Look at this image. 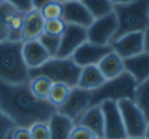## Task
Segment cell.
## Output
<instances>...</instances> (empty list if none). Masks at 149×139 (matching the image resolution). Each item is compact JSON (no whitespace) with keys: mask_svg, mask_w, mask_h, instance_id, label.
Here are the masks:
<instances>
[{"mask_svg":"<svg viewBox=\"0 0 149 139\" xmlns=\"http://www.w3.org/2000/svg\"><path fill=\"white\" fill-rule=\"evenodd\" d=\"M0 109L15 127L29 128L36 122H47L57 111L49 100L35 98L28 84H0Z\"/></svg>","mask_w":149,"mask_h":139,"instance_id":"6da1fadb","label":"cell"},{"mask_svg":"<svg viewBox=\"0 0 149 139\" xmlns=\"http://www.w3.org/2000/svg\"><path fill=\"white\" fill-rule=\"evenodd\" d=\"M29 82V68L22 59V42H0V84L21 85Z\"/></svg>","mask_w":149,"mask_h":139,"instance_id":"7a4b0ae2","label":"cell"},{"mask_svg":"<svg viewBox=\"0 0 149 139\" xmlns=\"http://www.w3.org/2000/svg\"><path fill=\"white\" fill-rule=\"evenodd\" d=\"M113 13L117 18V31L113 40L131 32H143L149 27V0H132L114 4Z\"/></svg>","mask_w":149,"mask_h":139,"instance_id":"3957f363","label":"cell"},{"mask_svg":"<svg viewBox=\"0 0 149 139\" xmlns=\"http://www.w3.org/2000/svg\"><path fill=\"white\" fill-rule=\"evenodd\" d=\"M136 82L127 71L116 78L106 80L102 85L91 91V106H97L104 100L118 102L123 99L134 100Z\"/></svg>","mask_w":149,"mask_h":139,"instance_id":"277c9868","label":"cell"},{"mask_svg":"<svg viewBox=\"0 0 149 139\" xmlns=\"http://www.w3.org/2000/svg\"><path fill=\"white\" fill-rule=\"evenodd\" d=\"M81 73V67H78L71 57L67 59H57L50 57L40 67L29 70V78L36 75H45L52 82H61L70 88L77 86L78 77Z\"/></svg>","mask_w":149,"mask_h":139,"instance_id":"5b68a950","label":"cell"},{"mask_svg":"<svg viewBox=\"0 0 149 139\" xmlns=\"http://www.w3.org/2000/svg\"><path fill=\"white\" fill-rule=\"evenodd\" d=\"M127 136H143L148 118L134 100L123 99L117 102Z\"/></svg>","mask_w":149,"mask_h":139,"instance_id":"8992f818","label":"cell"},{"mask_svg":"<svg viewBox=\"0 0 149 139\" xmlns=\"http://www.w3.org/2000/svg\"><path fill=\"white\" fill-rule=\"evenodd\" d=\"M117 31V18L116 14L111 11L110 14L93 20L89 27L86 28V36L88 42L100 45V46H107L110 45Z\"/></svg>","mask_w":149,"mask_h":139,"instance_id":"52a82bcc","label":"cell"},{"mask_svg":"<svg viewBox=\"0 0 149 139\" xmlns=\"http://www.w3.org/2000/svg\"><path fill=\"white\" fill-rule=\"evenodd\" d=\"M89 106H91V91L74 86L71 88V92L65 102L60 107H57V113L75 122Z\"/></svg>","mask_w":149,"mask_h":139,"instance_id":"ba28073f","label":"cell"},{"mask_svg":"<svg viewBox=\"0 0 149 139\" xmlns=\"http://www.w3.org/2000/svg\"><path fill=\"white\" fill-rule=\"evenodd\" d=\"M100 109L103 113V124H104V139H125V128L123 120L120 115V110L117 102L104 100L100 103Z\"/></svg>","mask_w":149,"mask_h":139,"instance_id":"9c48e42d","label":"cell"},{"mask_svg":"<svg viewBox=\"0 0 149 139\" xmlns=\"http://www.w3.org/2000/svg\"><path fill=\"white\" fill-rule=\"evenodd\" d=\"M86 40H88L86 28L67 24L64 32L61 33V36H60V45H58V50L56 57L57 59L71 57L72 53Z\"/></svg>","mask_w":149,"mask_h":139,"instance_id":"30bf717a","label":"cell"},{"mask_svg":"<svg viewBox=\"0 0 149 139\" xmlns=\"http://www.w3.org/2000/svg\"><path fill=\"white\" fill-rule=\"evenodd\" d=\"M111 50L123 60L145 52L143 32H131L110 42Z\"/></svg>","mask_w":149,"mask_h":139,"instance_id":"8fae6325","label":"cell"},{"mask_svg":"<svg viewBox=\"0 0 149 139\" xmlns=\"http://www.w3.org/2000/svg\"><path fill=\"white\" fill-rule=\"evenodd\" d=\"M110 52H113L110 45L100 46V45H95V43H91L86 40L72 53L71 59L74 60V63L78 67L84 68L88 66H97L99 61Z\"/></svg>","mask_w":149,"mask_h":139,"instance_id":"7c38bea8","label":"cell"},{"mask_svg":"<svg viewBox=\"0 0 149 139\" xmlns=\"http://www.w3.org/2000/svg\"><path fill=\"white\" fill-rule=\"evenodd\" d=\"M61 6H63L61 20L65 24L88 28L93 22V17L88 11V8L81 3V0L65 1V3H61Z\"/></svg>","mask_w":149,"mask_h":139,"instance_id":"4fadbf2b","label":"cell"},{"mask_svg":"<svg viewBox=\"0 0 149 139\" xmlns=\"http://www.w3.org/2000/svg\"><path fill=\"white\" fill-rule=\"evenodd\" d=\"M74 125L85 127L89 131H92L99 139H104L103 113H102L100 104H97V106H89L81 114V117L74 122Z\"/></svg>","mask_w":149,"mask_h":139,"instance_id":"5bb4252c","label":"cell"},{"mask_svg":"<svg viewBox=\"0 0 149 139\" xmlns=\"http://www.w3.org/2000/svg\"><path fill=\"white\" fill-rule=\"evenodd\" d=\"M43 25H45V18L42 17V14H40L39 10L32 8L31 11L25 13L21 42L38 40L40 38V35L43 33Z\"/></svg>","mask_w":149,"mask_h":139,"instance_id":"9a60e30c","label":"cell"},{"mask_svg":"<svg viewBox=\"0 0 149 139\" xmlns=\"http://www.w3.org/2000/svg\"><path fill=\"white\" fill-rule=\"evenodd\" d=\"M22 59L25 61L26 67L29 70H33L46 63L50 59V54L47 53V50L42 46L39 40H31V42H22Z\"/></svg>","mask_w":149,"mask_h":139,"instance_id":"2e32d148","label":"cell"},{"mask_svg":"<svg viewBox=\"0 0 149 139\" xmlns=\"http://www.w3.org/2000/svg\"><path fill=\"white\" fill-rule=\"evenodd\" d=\"M124 71L130 74L136 84H141L149 78V53H142L132 56L124 60Z\"/></svg>","mask_w":149,"mask_h":139,"instance_id":"e0dca14e","label":"cell"},{"mask_svg":"<svg viewBox=\"0 0 149 139\" xmlns=\"http://www.w3.org/2000/svg\"><path fill=\"white\" fill-rule=\"evenodd\" d=\"M97 68L104 77V80H111L124 73V60L114 52H110L99 61Z\"/></svg>","mask_w":149,"mask_h":139,"instance_id":"ac0fdd59","label":"cell"},{"mask_svg":"<svg viewBox=\"0 0 149 139\" xmlns=\"http://www.w3.org/2000/svg\"><path fill=\"white\" fill-rule=\"evenodd\" d=\"M50 129V139H68L74 128V122L60 113H54L47 121Z\"/></svg>","mask_w":149,"mask_h":139,"instance_id":"d6986e66","label":"cell"},{"mask_svg":"<svg viewBox=\"0 0 149 139\" xmlns=\"http://www.w3.org/2000/svg\"><path fill=\"white\" fill-rule=\"evenodd\" d=\"M104 77L99 71L97 66H88L81 68V73L78 77V88H82L86 91H93L104 82Z\"/></svg>","mask_w":149,"mask_h":139,"instance_id":"ffe728a7","label":"cell"},{"mask_svg":"<svg viewBox=\"0 0 149 139\" xmlns=\"http://www.w3.org/2000/svg\"><path fill=\"white\" fill-rule=\"evenodd\" d=\"M28 85H29V89H31V92H32L35 98L42 100H47V96H49V92H50L53 82L45 75H36V77L29 78Z\"/></svg>","mask_w":149,"mask_h":139,"instance_id":"44dd1931","label":"cell"},{"mask_svg":"<svg viewBox=\"0 0 149 139\" xmlns=\"http://www.w3.org/2000/svg\"><path fill=\"white\" fill-rule=\"evenodd\" d=\"M81 3L88 8V11L91 13L93 20L110 14L114 7V4L110 0H81Z\"/></svg>","mask_w":149,"mask_h":139,"instance_id":"7402d4cb","label":"cell"},{"mask_svg":"<svg viewBox=\"0 0 149 139\" xmlns=\"http://www.w3.org/2000/svg\"><path fill=\"white\" fill-rule=\"evenodd\" d=\"M70 92H71V88L68 85L61 84V82H53L52 88H50V92H49V96H47V100L57 109V107H60L65 102Z\"/></svg>","mask_w":149,"mask_h":139,"instance_id":"603a6c76","label":"cell"},{"mask_svg":"<svg viewBox=\"0 0 149 139\" xmlns=\"http://www.w3.org/2000/svg\"><path fill=\"white\" fill-rule=\"evenodd\" d=\"M134 102L142 110L145 117L149 120V78L141 84H136Z\"/></svg>","mask_w":149,"mask_h":139,"instance_id":"cb8c5ba5","label":"cell"},{"mask_svg":"<svg viewBox=\"0 0 149 139\" xmlns=\"http://www.w3.org/2000/svg\"><path fill=\"white\" fill-rule=\"evenodd\" d=\"M17 10L11 7L8 3H3L0 6V42L7 40L8 38V25H10V20L13 17V14Z\"/></svg>","mask_w":149,"mask_h":139,"instance_id":"d4e9b609","label":"cell"},{"mask_svg":"<svg viewBox=\"0 0 149 139\" xmlns=\"http://www.w3.org/2000/svg\"><path fill=\"white\" fill-rule=\"evenodd\" d=\"M24 17H25V13L15 11L13 14V17L10 20V25H8V38H7V40H10V42H21Z\"/></svg>","mask_w":149,"mask_h":139,"instance_id":"484cf974","label":"cell"},{"mask_svg":"<svg viewBox=\"0 0 149 139\" xmlns=\"http://www.w3.org/2000/svg\"><path fill=\"white\" fill-rule=\"evenodd\" d=\"M40 14L45 20H54V18H61V14H63V6L61 3H57L54 0H50L49 3H46L45 6L42 7Z\"/></svg>","mask_w":149,"mask_h":139,"instance_id":"4316f807","label":"cell"},{"mask_svg":"<svg viewBox=\"0 0 149 139\" xmlns=\"http://www.w3.org/2000/svg\"><path fill=\"white\" fill-rule=\"evenodd\" d=\"M39 42L42 43V46L47 50V53L50 54V57H56L58 50V45H60V36H54V35H47V33H42Z\"/></svg>","mask_w":149,"mask_h":139,"instance_id":"83f0119b","label":"cell"},{"mask_svg":"<svg viewBox=\"0 0 149 139\" xmlns=\"http://www.w3.org/2000/svg\"><path fill=\"white\" fill-rule=\"evenodd\" d=\"M65 24L61 18H54V20H45L43 25V32L47 35H54V36H61V33L64 32Z\"/></svg>","mask_w":149,"mask_h":139,"instance_id":"f1b7e54d","label":"cell"},{"mask_svg":"<svg viewBox=\"0 0 149 139\" xmlns=\"http://www.w3.org/2000/svg\"><path fill=\"white\" fill-rule=\"evenodd\" d=\"M32 139H50V129L47 122H36L29 127Z\"/></svg>","mask_w":149,"mask_h":139,"instance_id":"f546056e","label":"cell"},{"mask_svg":"<svg viewBox=\"0 0 149 139\" xmlns=\"http://www.w3.org/2000/svg\"><path fill=\"white\" fill-rule=\"evenodd\" d=\"M14 127H15L14 122L0 109V139H6L10 135V132L14 129Z\"/></svg>","mask_w":149,"mask_h":139,"instance_id":"4dcf8cb0","label":"cell"},{"mask_svg":"<svg viewBox=\"0 0 149 139\" xmlns=\"http://www.w3.org/2000/svg\"><path fill=\"white\" fill-rule=\"evenodd\" d=\"M68 139H99V138L92 131H89L88 128L81 125H74Z\"/></svg>","mask_w":149,"mask_h":139,"instance_id":"1f68e13d","label":"cell"},{"mask_svg":"<svg viewBox=\"0 0 149 139\" xmlns=\"http://www.w3.org/2000/svg\"><path fill=\"white\" fill-rule=\"evenodd\" d=\"M6 3H8L10 6L14 7L19 13H28L33 8L32 0H6Z\"/></svg>","mask_w":149,"mask_h":139,"instance_id":"d6a6232c","label":"cell"},{"mask_svg":"<svg viewBox=\"0 0 149 139\" xmlns=\"http://www.w3.org/2000/svg\"><path fill=\"white\" fill-rule=\"evenodd\" d=\"M8 136L10 139H32L29 128H24V127H14V129L10 132Z\"/></svg>","mask_w":149,"mask_h":139,"instance_id":"836d02e7","label":"cell"},{"mask_svg":"<svg viewBox=\"0 0 149 139\" xmlns=\"http://www.w3.org/2000/svg\"><path fill=\"white\" fill-rule=\"evenodd\" d=\"M50 0H32V7L35 10H40L42 7L45 6L46 3H49Z\"/></svg>","mask_w":149,"mask_h":139,"instance_id":"e575fe53","label":"cell"},{"mask_svg":"<svg viewBox=\"0 0 149 139\" xmlns=\"http://www.w3.org/2000/svg\"><path fill=\"white\" fill-rule=\"evenodd\" d=\"M143 42H145V52L149 53V27L143 31Z\"/></svg>","mask_w":149,"mask_h":139,"instance_id":"d590c367","label":"cell"},{"mask_svg":"<svg viewBox=\"0 0 149 139\" xmlns=\"http://www.w3.org/2000/svg\"><path fill=\"white\" fill-rule=\"evenodd\" d=\"M113 4H124V3H130L132 0H110Z\"/></svg>","mask_w":149,"mask_h":139,"instance_id":"8d00e7d4","label":"cell"},{"mask_svg":"<svg viewBox=\"0 0 149 139\" xmlns=\"http://www.w3.org/2000/svg\"><path fill=\"white\" fill-rule=\"evenodd\" d=\"M143 138L149 139V120H148V124H146V128H145V133H143Z\"/></svg>","mask_w":149,"mask_h":139,"instance_id":"74e56055","label":"cell"},{"mask_svg":"<svg viewBox=\"0 0 149 139\" xmlns=\"http://www.w3.org/2000/svg\"><path fill=\"white\" fill-rule=\"evenodd\" d=\"M125 139H145L143 136H127Z\"/></svg>","mask_w":149,"mask_h":139,"instance_id":"f35d334b","label":"cell"},{"mask_svg":"<svg viewBox=\"0 0 149 139\" xmlns=\"http://www.w3.org/2000/svg\"><path fill=\"white\" fill-rule=\"evenodd\" d=\"M54 1H57V3H65V1H72V0H54Z\"/></svg>","mask_w":149,"mask_h":139,"instance_id":"ab89813d","label":"cell"},{"mask_svg":"<svg viewBox=\"0 0 149 139\" xmlns=\"http://www.w3.org/2000/svg\"><path fill=\"white\" fill-rule=\"evenodd\" d=\"M3 3H6V0H0V6H1Z\"/></svg>","mask_w":149,"mask_h":139,"instance_id":"60d3db41","label":"cell"},{"mask_svg":"<svg viewBox=\"0 0 149 139\" xmlns=\"http://www.w3.org/2000/svg\"><path fill=\"white\" fill-rule=\"evenodd\" d=\"M6 139H10V136H7V138H6Z\"/></svg>","mask_w":149,"mask_h":139,"instance_id":"b9f144b4","label":"cell"}]
</instances>
